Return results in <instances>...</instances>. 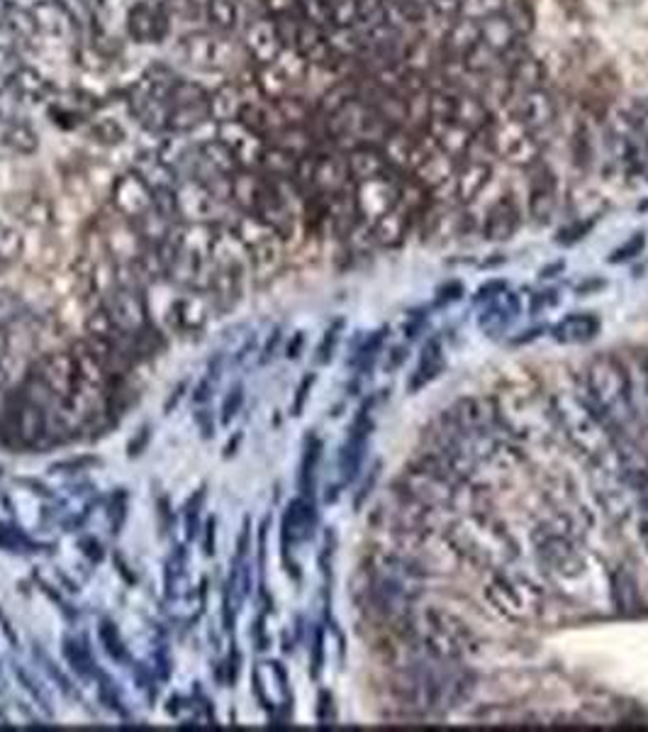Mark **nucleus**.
Returning a JSON list of instances; mask_svg holds the SVG:
<instances>
[{"label": "nucleus", "mask_w": 648, "mask_h": 732, "mask_svg": "<svg viewBox=\"0 0 648 732\" xmlns=\"http://www.w3.org/2000/svg\"><path fill=\"white\" fill-rule=\"evenodd\" d=\"M100 637H103V642H105V647H108V652L110 654H113V657H122V645H120V637H118V632L113 630V628H110V623H105L103 628H100Z\"/></svg>", "instance_id": "34"}, {"label": "nucleus", "mask_w": 648, "mask_h": 732, "mask_svg": "<svg viewBox=\"0 0 648 732\" xmlns=\"http://www.w3.org/2000/svg\"><path fill=\"white\" fill-rule=\"evenodd\" d=\"M346 166H349L351 181L361 184V181H371L378 179V176H400L390 164L386 162L381 147H373V144H361V147H354L349 152H344Z\"/></svg>", "instance_id": "21"}, {"label": "nucleus", "mask_w": 648, "mask_h": 732, "mask_svg": "<svg viewBox=\"0 0 648 732\" xmlns=\"http://www.w3.org/2000/svg\"><path fill=\"white\" fill-rule=\"evenodd\" d=\"M507 291V281H502V279H495V281H488L478 288V296H476V301H493L495 296L500 293H505Z\"/></svg>", "instance_id": "33"}, {"label": "nucleus", "mask_w": 648, "mask_h": 732, "mask_svg": "<svg viewBox=\"0 0 648 732\" xmlns=\"http://www.w3.org/2000/svg\"><path fill=\"white\" fill-rule=\"evenodd\" d=\"M495 406L505 432H515L519 437L536 435V430H541V425L554 420L549 401L546 406L536 401L529 403V396H524L522 391H507L502 398H495Z\"/></svg>", "instance_id": "11"}, {"label": "nucleus", "mask_w": 648, "mask_h": 732, "mask_svg": "<svg viewBox=\"0 0 648 732\" xmlns=\"http://www.w3.org/2000/svg\"><path fill=\"white\" fill-rule=\"evenodd\" d=\"M554 423L563 430L568 442L597 467H617L614 435L602 423L583 391H556L549 396Z\"/></svg>", "instance_id": "3"}, {"label": "nucleus", "mask_w": 648, "mask_h": 732, "mask_svg": "<svg viewBox=\"0 0 648 732\" xmlns=\"http://www.w3.org/2000/svg\"><path fill=\"white\" fill-rule=\"evenodd\" d=\"M644 371H646V381H648V354L644 357Z\"/></svg>", "instance_id": "38"}, {"label": "nucleus", "mask_w": 648, "mask_h": 732, "mask_svg": "<svg viewBox=\"0 0 648 732\" xmlns=\"http://www.w3.org/2000/svg\"><path fill=\"white\" fill-rule=\"evenodd\" d=\"M532 176H529V215L534 223L546 225L551 223V218L558 208V179L549 164H539L532 166Z\"/></svg>", "instance_id": "15"}, {"label": "nucleus", "mask_w": 648, "mask_h": 732, "mask_svg": "<svg viewBox=\"0 0 648 732\" xmlns=\"http://www.w3.org/2000/svg\"><path fill=\"white\" fill-rule=\"evenodd\" d=\"M571 154H573V164L580 171H588L590 166L595 164V142H592V130L583 118H580L573 127Z\"/></svg>", "instance_id": "27"}, {"label": "nucleus", "mask_w": 648, "mask_h": 732, "mask_svg": "<svg viewBox=\"0 0 648 732\" xmlns=\"http://www.w3.org/2000/svg\"><path fill=\"white\" fill-rule=\"evenodd\" d=\"M317 459H320V442H312V445L308 447L305 462H303V488H305V493L312 488V474H315Z\"/></svg>", "instance_id": "32"}, {"label": "nucleus", "mask_w": 648, "mask_h": 732, "mask_svg": "<svg viewBox=\"0 0 648 732\" xmlns=\"http://www.w3.org/2000/svg\"><path fill=\"white\" fill-rule=\"evenodd\" d=\"M500 113L515 115L529 130H534L536 135H541V132L549 130L556 122L558 106L554 93L549 91V86H544V88H532V91H512Z\"/></svg>", "instance_id": "12"}, {"label": "nucleus", "mask_w": 648, "mask_h": 732, "mask_svg": "<svg viewBox=\"0 0 648 732\" xmlns=\"http://www.w3.org/2000/svg\"><path fill=\"white\" fill-rule=\"evenodd\" d=\"M239 403H242V391L234 393V401H232V396L227 398V403H225V420H230V413H232V415L237 413V410H234V408H237Z\"/></svg>", "instance_id": "36"}, {"label": "nucleus", "mask_w": 648, "mask_h": 732, "mask_svg": "<svg viewBox=\"0 0 648 732\" xmlns=\"http://www.w3.org/2000/svg\"><path fill=\"white\" fill-rule=\"evenodd\" d=\"M444 369V352H442V342L439 340H429L427 345L422 347L420 359H417V369L412 374V379L407 384L410 393H417L420 388L427 386L429 381L437 379Z\"/></svg>", "instance_id": "25"}, {"label": "nucleus", "mask_w": 648, "mask_h": 732, "mask_svg": "<svg viewBox=\"0 0 648 732\" xmlns=\"http://www.w3.org/2000/svg\"><path fill=\"white\" fill-rule=\"evenodd\" d=\"M590 230H592V220H578V223L568 225V228H563L561 232H558V235H556V242H558V244H573V242H580L585 235H590Z\"/></svg>", "instance_id": "30"}, {"label": "nucleus", "mask_w": 648, "mask_h": 732, "mask_svg": "<svg viewBox=\"0 0 648 732\" xmlns=\"http://www.w3.org/2000/svg\"><path fill=\"white\" fill-rule=\"evenodd\" d=\"M510 0H461V15L471 20H483L490 15L505 13Z\"/></svg>", "instance_id": "28"}, {"label": "nucleus", "mask_w": 648, "mask_h": 732, "mask_svg": "<svg viewBox=\"0 0 648 732\" xmlns=\"http://www.w3.org/2000/svg\"><path fill=\"white\" fill-rule=\"evenodd\" d=\"M485 598L500 615L522 625L539 620L546 608V598L539 586L524 579V576H510L502 572H495L493 579L488 581Z\"/></svg>", "instance_id": "6"}, {"label": "nucleus", "mask_w": 648, "mask_h": 732, "mask_svg": "<svg viewBox=\"0 0 648 732\" xmlns=\"http://www.w3.org/2000/svg\"><path fill=\"white\" fill-rule=\"evenodd\" d=\"M444 415L449 418V423L461 432V435L473 442L480 459L493 454L500 432H505V428L500 423L495 398H485V396L458 398Z\"/></svg>", "instance_id": "7"}, {"label": "nucleus", "mask_w": 648, "mask_h": 732, "mask_svg": "<svg viewBox=\"0 0 648 732\" xmlns=\"http://www.w3.org/2000/svg\"><path fill=\"white\" fill-rule=\"evenodd\" d=\"M644 249H646V235H644V232H636V235H632L627 242L622 244V247L612 252V257L607 262L610 264H624V262H629L634 257H639V254H644Z\"/></svg>", "instance_id": "29"}, {"label": "nucleus", "mask_w": 648, "mask_h": 732, "mask_svg": "<svg viewBox=\"0 0 648 732\" xmlns=\"http://www.w3.org/2000/svg\"><path fill=\"white\" fill-rule=\"evenodd\" d=\"M519 315V298L515 293H500L490 301L483 313L478 315V328L485 337H500L502 332H507L510 323Z\"/></svg>", "instance_id": "22"}, {"label": "nucleus", "mask_w": 648, "mask_h": 732, "mask_svg": "<svg viewBox=\"0 0 648 732\" xmlns=\"http://www.w3.org/2000/svg\"><path fill=\"white\" fill-rule=\"evenodd\" d=\"M583 396L614 437L641 440V418L634 403L632 374L614 354H595L585 366Z\"/></svg>", "instance_id": "2"}, {"label": "nucleus", "mask_w": 648, "mask_h": 732, "mask_svg": "<svg viewBox=\"0 0 648 732\" xmlns=\"http://www.w3.org/2000/svg\"><path fill=\"white\" fill-rule=\"evenodd\" d=\"M490 137L495 144V157L517 169H532L541 162L544 144L534 130L510 113H498L495 125L490 127Z\"/></svg>", "instance_id": "8"}, {"label": "nucleus", "mask_w": 648, "mask_h": 732, "mask_svg": "<svg viewBox=\"0 0 648 732\" xmlns=\"http://www.w3.org/2000/svg\"><path fill=\"white\" fill-rule=\"evenodd\" d=\"M463 296V286L461 284H446L439 288V303H449V301H458V298Z\"/></svg>", "instance_id": "35"}, {"label": "nucleus", "mask_w": 648, "mask_h": 732, "mask_svg": "<svg viewBox=\"0 0 648 732\" xmlns=\"http://www.w3.org/2000/svg\"><path fill=\"white\" fill-rule=\"evenodd\" d=\"M558 269H563V262H556L554 266H546V269L541 271V276H544V279H549L551 271H558ZM554 276H556V274H554Z\"/></svg>", "instance_id": "37"}, {"label": "nucleus", "mask_w": 648, "mask_h": 732, "mask_svg": "<svg viewBox=\"0 0 648 732\" xmlns=\"http://www.w3.org/2000/svg\"><path fill=\"white\" fill-rule=\"evenodd\" d=\"M456 120L473 132H483L495 125L498 110H493L483 96L476 91H461L456 96Z\"/></svg>", "instance_id": "23"}, {"label": "nucleus", "mask_w": 648, "mask_h": 732, "mask_svg": "<svg viewBox=\"0 0 648 732\" xmlns=\"http://www.w3.org/2000/svg\"><path fill=\"white\" fill-rule=\"evenodd\" d=\"M444 535L456 550L458 559L471 562L476 567L500 572L517 559L515 540L507 535L505 528L483 513H471L454 520V523L444 528Z\"/></svg>", "instance_id": "4"}, {"label": "nucleus", "mask_w": 648, "mask_h": 732, "mask_svg": "<svg viewBox=\"0 0 648 732\" xmlns=\"http://www.w3.org/2000/svg\"><path fill=\"white\" fill-rule=\"evenodd\" d=\"M402 635L415 640V647L424 654L446 662H463L466 654L476 647L473 632L466 628L463 620L442 608H427L422 613L415 610Z\"/></svg>", "instance_id": "5"}, {"label": "nucleus", "mask_w": 648, "mask_h": 732, "mask_svg": "<svg viewBox=\"0 0 648 732\" xmlns=\"http://www.w3.org/2000/svg\"><path fill=\"white\" fill-rule=\"evenodd\" d=\"M632 110V115L639 120V125L644 130V137H646V149H648V98H636L627 106ZM644 179H648V157H646V166H644Z\"/></svg>", "instance_id": "31"}, {"label": "nucleus", "mask_w": 648, "mask_h": 732, "mask_svg": "<svg viewBox=\"0 0 648 732\" xmlns=\"http://www.w3.org/2000/svg\"><path fill=\"white\" fill-rule=\"evenodd\" d=\"M398 488H402L407 496L415 498L417 503L424 508L434 510V513H444V510H454L458 501V486L449 476H444L427 462L417 459L415 464L402 472L400 479L395 481Z\"/></svg>", "instance_id": "9"}, {"label": "nucleus", "mask_w": 648, "mask_h": 732, "mask_svg": "<svg viewBox=\"0 0 648 732\" xmlns=\"http://www.w3.org/2000/svg\"><path fill=\"white\" fill-rule=\"evenodd\" d=\"M478 27H480V40H483L488 49H493L498 54L502 62V69H505V64L519 57L522 52L529 49L527 35H524V32L505 13L478 20Z\"/></svg>", "instance_id": "13"}, {"label": "nucleus", "mask_w": 648, "mask_h": 732, "mask_svg": "<svg viewBox=\"0 0 648 732\" xmlns=\"http://www.w3.org/2000/svg\"><path fill=\"white\" fill-rule=\"evenodd\" d=\"M534 550L546 574L576 579L585 572V554L566 532L556 528H539L534 532Z\"/></svg>", "instance_id": "10"}, {"label": "nucleus", "mask_w": 648, "mask_h": 732, "mask_svg": "<svg viewBox=\"0 0 648 732\" xmlns=\"http://www.w3.org/2000/svg\"><path fill=\"white\" fill-rule=\"evenodd\" d=\"M522 228V208L515 193H502L483 218V237L488 242H507Z\"/></svg>", "instance_id": "16"}, {"label": "nucleus", "mask_w": 648, "mask_h": 732, "mask_svg": "<svg viewBox=\"0 0 648 732\" xmlns=\"http://www.w3.org/2000/svg\"><path fill=\"white\" fill-rule=\"evenodd\" d=\"M415 228H417V215H412L407 208H402L398 203L393 210H388L386 215L378 218L371 225L373 244L381 249H398L410 240Z\"/></svg>", "instance_id": "18"}, {"label": "nucleus", "mask_w": 648, "mask_h": 732, "mask_svg": "<svg viewBox=\"0 0 648 732\" xmlns=\"http://www.w3.org/2000/svg\"><path fill=\"white\" fill-rule=\"evenodd\" d=\"M505 79L510 81L512 91H532V88H544L549 86V71L546 64L536 57L532 49L522 52L519 57L505 64Z\"/></svg>", "instance_id": "19"}, {"label": "nucleus", "mask_w": 648, "mask_h": 732, "mask_svg": "<svg viewBox=\"0 0 648 732\" xmlns=\"http://www.w3.org/2000/svg\"><path fill=\"white\" fill-rule=\"evenodd\" d=\"M597 332H600L597 315L580 310V313L566 315L561 323L554 328V337L558 342H563V345H585V342L595 337Z\"/></svg>", "instance_id": "24"}, {"label": "nucleus", "mask_w": 648, "mask_h": 732, "mask_svg": "<svg viewBox=\"0 0 648 732\" xmlns=\"http://www.w3.org/2000/svg\"><path fill=\"white\" fill-rule=\"evenodd\" d=\"M400 179L402 176H378V179L356 184L354 198L361 220L373 225L378 218L400 203Z\"/></svg>", "instance_id": "14"}, {"label": "nucleus", "mask_w": 648, "mask_h": 732, "mask_svg": "<svg viewBox=\"0 0 648 732\" xmlns=\"http://www.w3.org/2000/svg\"><path fill=\"white\" fill-rule=\"evenodd\" d=\"M495 176L493 162L485 159H461L454 179V198L458 206L473 203L476 198L485 191Z\"/></svg>", "instance_id": "17"}, {"label": "nucleus", "mask_w": 648, "mask_h": 732, "mask_svg": "<svg viewBox=\"0 0 648 732\" xmlns=\"http://www.w3.org/2000/svg\"><path fill=\"white\" fill-rule=\"evenodd\" d=\"M424 135H429L434 142L439 144V149H444L446 154H451L454 159L461 162L468 149H471V144L476 140V132L468 130L466 125H461L458 120H429L427 130H424Z\"/></svg>", "instance_id": "20"}, {"label": "nucleus", "mask_w": 648, "mask_h": 732, "mask_svg": "<svg viewBox=\"0 0 648 732\" xmlns=\"http://www.w3.org/2000/svg\"><path fill=\"white\" fill-rule=\"evenodd\" d=\"M639 210H648V198H646V201L639 203Z\"/></svg>", "instance_id": "39"}, {"label": "nucleus", "mask_w": 648, "mask_h": 732, "mask_svg": "<svg viewBox=\"0 0 648 732\" xmlns=\"http://www.w3.org/2000/svg\"><path fill=\"white\" fill-rule=\"evenodd\" d=\"M612 598L614 606H617V610L624 615H632L641 603L639 586H636L634 574L624 567H617L612 572Z\"/></svg>", "instance_id": "26"}, {"label": "nucleus", "mask_w": 648, "mask_h": 732, "mask_svg": "<svg viewBox=\"0 0 648 732\" xmlns=\"http://www.w3.org/2000/svg\"><path fill=\"white\" fill-rule=\"evenodd\" d=\"M476 676L461 662L437 659L420 650V657L395 672L393 694L415 716L449 713L471 696Z\"/></svg>", "instance_id": "1"}]
</instances>
